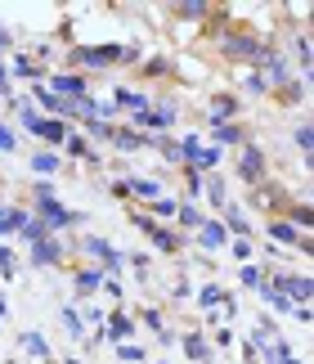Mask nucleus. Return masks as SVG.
Wrapping results in <instances>:
<instances>
[{
	"label": "nucleus",
	"instance_id": "f257e3e1",
	"mask_svg": "<svg viewBox=\"0 0 314 364\" xmlns=\"http://www.w3.org/2000/svg\"><path fill=\"white\" fill-rule=\"evenodd\" d=\"M32 198H36V220H45V230L54 234V230H67V225H77L81 220V212H67V207L54 198V189L45 185V180H40V185H32Z\"/></svg>",
	"mask_w": 314,
	"mask_h": 364
},
{
	"label": "nucleus",
	"instance_id": "f03ea898",
	"mask_svg": "<svg viewBox=\"0 0 314 364\" xmlns=\"http://www.w3.org/2000/svg\"><path fill=\"white\" fill-rule=\"evenodd\" d=\"M265 50L251 32H220V54L224 59H238V63H261L265 59Z\"/></svg>",
	"mask_w": 314,
	"mask_h": 364
},
{
	"label": "nucleus",
	"instance_id": "7ed1b4c3",
	"mask_svg": "<svg viewBox=\"0 0 314 364\" xmlns=\"http://www.w3.org/2000/svg\"><path fill=\"white\" fill-rule=\"evenodd\" d=\"M18 122H23V131L50 139V144H63V139H67V126H63L59 117H40L32 104H18Z\"/></svg>",
	"mask_w": 314,
	"mask_h": 364
},
{
	"label": "nucleus",
	"instance_id": "20e7f679",
	"mask_svg": "<svg viewBox=\"0 0 314 364\" xmlns=\"http://www.w3.org/2000/svg\"><path fill=\"white\" fill-rule=\"evenodd\" d=\"M238 176L247 180V185H265V176H269V166H265V153H261V144H242V153H238Z\"/></svg>",
	"mask_w": 314,
	"mask_h": 364
},
{
	"label": "nucleus",
	"instance_id": "39448f33",
	"mask_svg": "<svg viewBox=\"0 0 314 364\" xmlns=\"http://www.w3.org/2000/svg\"><path fill=\"white\" fill-rule=\"evenodd\" d=\"M265 284L274 288V292H283V297H288L292 306H296V301L305 306V301L314 297V284H310L305 274H274V279H265Z\"/></svg>",
	"mask_w": 314,
	"mask_h": 364
},
{
	"label": "nucleus",
	"instance_id": "423d86ee",
	"mask_svg": "<svg viewBox=\"0 0 314 364\" xmlns=\"http://www.w3.org/2000/svg\"><path fill=\"white\" fill-rule=\"evenodd\" d=\"M72 63H81V68H112V63H121V46H81V50H72Z\"/></svg>",
	"mask_w": 314,
	"mask_h": 364
},
{
	"label": "nucleus",
	"instance_id": "0eeeda50",
	"mask_svg": "<svg viewBox=\"0 0 314 364\" xmlns=\"http://www.w3.org/2000/svg\"><path fill=\"white\" fill-rule=\"evenodd\" d=\"M135 225H139V234H148V239L157 243V252H180V234H170V230H162L153 216H144V212H135L131 216Z\"/></svg>",
	"mask_w": 314,
	"mask_h": 364
},
{
	"label": "nucleus",
	"instance_id": "6e6552de",
	"mask_svg": "<svg viewBox=\"0 0 314 364\" xmlns=\"http://www.w3.org/2000/svg\"><path fill=\"white\" fill-rule=\"evenodd\" d=\"M261 63H265V73H261V77H265V86H269V90H278V86H288V81H292V63L283 59L278 50H265V59H261Z\"/></svg>",
	"mask_w": 314,
	"mask_h": 364
},
{
	"label": "nucleus",
	"instance_id": "1a4fd4ad",
	"mask_svg": "<svg viewBox=\"0 0 314 364\" xmlns=\"http://www.w3.org/2000/svg\"><path fill=\"white\" fill-rule=\"evenodd\" d=\"M50 95H59V100H85L90 86H85L81 73H59V77H50Z\"/></svg>",
	"mask_w": 314,
	"mask_h": 364
},
{
	"label": "nucleus",
	"instance_id": "9d476101",
	"mask_svg": "<svg viewBox=\"0 0 314 364\" xmlns=\"http://www.w3.org/2000/svg\"><path fill=\"white\" fill-rule=\"evenodd\" d=\"M81 247H85V252H90V257H94V261H104V265H99V270H104V274H112V270H121V252H117V247H112L108 239H94V234H90V239H85Z\"/></svg>",
	"mask_w": 314,
	"mask_h": 364
},
{
	"label": "nucleus",
	"instance_id": "9b49d317",
	"mask_svg": "<svg viewBox=\"0 0 314 364\" xmlns=\"http://www.w3.org/2000/svg\"><path fill=\"white\" fill-rule=\"evenodd\" d=\"M234 117H238V100H234V95H211L207 122H211V126H224V122H234Z\"/></svg>",
	"mask_w": 314,
	"mask_h": 364
},
{
	"label": "nucleus",
	"instance_id": "f8f14e48",
	"mask_svg": "<svg viewBox=\"0 0 314 364\" xmlns=\"http://www.w3.org/2000/svg\"><path fill=\"white\" fill-rule=\"evenodd\" d=\"M32 265H63V243L54 239H40V243H32Z\"/></svg>",
	"mask_w": 314,
	"mask_h": 364
},
{
	"label": "nucleus",
	"instance_id": "ddd939ff",
	"mask_svg": "<svg viewBox=\"0 0 314 364\" xmlns=\"http://www.w3.org/2000/svg\"><path fill=\"white\" fill-rule=\"evenodd\" d=\"M108 144H117L121 153H135V149H148V144H157L153 135H144V131H117V126H112V139Z\"/></svg>",
	"mask_w": 314,
	"mask_h": 364
},
{
	"label": "nucleus",
	"instance_id": "4468645a",
	"mask_svg": "<svg viewBox=\"0 0 314 364\" xmlns=\"http://www.w3.org/2000/svg\"><path fill=\"white\" fill-rule=\"evenodd\" d=\"M197 243L216 252V247H224V243H229V230H224L220 220H202V225H197Z\"/></svg>",
	"mask_w": 314,
	"mask_h": 364
},
{
	"label": "nucleus",
	"instance_id": "2eb2a0df",
	"mask_svg": "<svg viewBox=\"0 0 314 364\" xmlns=\"http://www.w3.org/2000/svg\"><path fill=\"white\" fill-rule=\"evenodd\" d=\"M112 104H117V108H131V117H139V113H148V108H153L144 90H126V86L112 95Z\"/></svg>",
	"mask_w": 314,
	"mask_h": 364
},
{
	"label": "nucleus",
	"instance_id": "dca6fc26",
	"mask_svg": "<svg viewBox=\"0 0 314 364\" xmlns=\"http://www.w3.org/2000/svg\"><path fill=\"white\" fill-rule=\"evenodd\" d=\"M189 166H193L197 176H202V171H216V166H220V149L216 144H197V153L189 158Z\"/></svg>",
	"mask_w": 314,
	"mask_h": 364
},
{
	"label": "nucleus",
	"instance_id": "f3484780",
	"mask_svg": "<svg viewBox=\"0 0 314 364\" xmlns=\"http://www.w3.org/2000/svg\"><path fill=\"white\" fill-rule=\"evenodd\" d=\"M283 220H288L292 230H310L314 225V212H310L305 203H288V207H283Z\"/></svg>",
	"mask_w": 314,
	"mask_h": 364
},
{
	"label": "nucleus",
	"instance_id": "a211bd4d",
	"mask_svg": "<svg viewBox=\"0 0 314 364\" xmlns=\"http://www.w3.org/2000/svg\"><path fill=\"white\" fill-rule=\"evenodd\" d=\"M242 139H247V135H242V126L238 122H224V126H211V144H242Z\"/></svg>",
	"mask_w": 314,
	"mask_h": 364
},
{
	"label": "nucleus",
	"instance_id": "6ab92c4d",
	"mask_svg": "<svg viewBox=\"0 0 314 364\" xmlns=\"http://www.w3.org/2000/svg\"><path fill=\"white\" fill-rule=\"evenodd\" d=\"M170 14H175V18L197 23V18H207V14H211V5H207V0H180V5H170Z\"/></svg>",
	"mask_w": 314,
	"mask_h": 364
},
{
	"label": "nucleus",
	"instance_id": "aec40b11",
	"mask_svg": "<svg viewBox=\"0 0 314 364\" xmlns=\"http://www.w3.org/2000/svg\"><path fill=\"white\" fill-rule=\"evenodd\" d=\"M126 185H131V198H144V203L162 198V185H157V180H148V176H135V180H126Z\"/></svg>",
	"mask_w": 314,
	"mask_h": 364
},
{
	"label": "nucleus",
	"instance_id": "412c9836",
	"mask_svg": "<svg viewBox=\"0 0 314 364\" xmlns=\"http://www.w3.org/2000/svg\"><path fill=\"white\" fill-rule=\"evenodd\" d=\"M131 333H135V324H131V319H126L121 311H117V315H108V328H104V338H108V342H126Z\"/></svg>",
	"mask_w": 314,
	"mask_h": 364
},
{
	"label": "nucleus",
	"instance_id": "4be33fe9",
	"mask_svg": "<svg viewBox=\"0 0 314 364\" xmlns=\"http://www.w3.org/2000/svg\"><path fill=\"white\" fill-rule=\"evenodd\" d=\"M269 239H274V243H283V247H288V243H301V230H292L288 225V220H269Z\"/></svg>",
	"mask_w": 314,
	"mask_h": 364
},
{
	"label": "nucleus",
	"instance_id": "5701e85b",
	"mask_svg": "<svg viewBox=\"0 0 314 364\" xmlns=\"http://www.w3.org/2000/svg\"><path fill=\"white\" fill-rule=\"evenodd\" d=\"M63 149L72 153V158H85V162H99V158H94V149H90V139H85V135H72V131H67V139H63Z\"/></svg>",
	"mask_w": 314,
	"mask_h": 364
},
{
	"label": "nucleus",
	"instance_id": "b1692460",
	"mask_svg": "<svg viewBox=\"0 0 314 364\" xmlns=\"http://www.w3.org/2000/svg\"><path fill=\"white\" fill-rule=\"evenodd\" d=\"M184 355L197 360V364H207V360H211V346L202 342V333H189V338H184Z\"/></svg>",
	"mask_w": 314,
	"mask_h": 364
},
{
	"label": "nucleus",
	"instance_id": "393cba45",
	"mask_svg": "<svg viewBox=\"0 0 314 364\" xmlns=\"http://www.w3.org/2000/svg\"><path fill=\"white\" fill-rule=\"evenodd\" d=\"M220 225L229 230L234 239H247V216H242V212H234V207H224V220H220Z\"/></svg>",
	"mask_w": 314,
	"mask_h": 364
},
{
	"label": "nucleus",
	"instance_id": "a878e982",
	"mask_svg": "<svg viewBox=\"0 0 314 364\" xmlns=\"http://www.w3.org/2000/svg\"><path fill=\"white\" fill-rule=\"evenodd\" d=\"M23 351L36 355V360H50V342L40 338V333H23Z\"/></svg>",
	"mask_w": 314,
	"mask_h": 364
},
{
	"label": "nucleus",
	"instance_id": "bb28decb",
	"mask_svg": "<svg viewBox=\"0 0 314 364\" xmlns=\"http://www.w3.org/2000/svg\"><path fill=\"white\" fill-rule=\"evenodd\" d=\"M59 158H54V153H32V171L36 176H54V171H59Z\"/></svg>",
	"mask_w": 314,
	"mask_h": 364
},
{
	"label": "nucleus",
	"instance_id": "cd10ccee",
	"mask_svg": "<svg viewBox=\"0 0 314 364\" xmlns=\"http://www.w3.org/2000/svg\"><path fill=\"white\" fill-rule=\"evenodd\" d=\"M278 100H283V104H301V100H305V77H301V81H288V86H278Z\"/></svg>",
	"mask_w": 314,
	"mask_h": 364
},
{
	"label": "nucleus",
	"instance_id": "c85d7f7f",
	"mask_svg": "<svg viewBox=\"0 0 314 364\" xmlns=\"http://www.w3.org/2000/svg\"><path fill=\"white\" fill-rule=\"evenodd\" d=\"M18 234H23V239H27V243H40V239H50V230H45V220H36V216H32V220H27V225H23Z\"/></svg>",
	"mask_w": 314,
	"mask_h": 364
},
{
	"label": "nucleus",
	"instance_id": "c756f323",
	"mask_svg": "<svg viewBox=\"0 0 314 364\" xmlns=\"http://www.w3.org/2000/svg\"><path fill=\"white\" fill-rule=\"evenodd\" d=\"M238 279H242V288H261L265 284V270H261V265H242V270H238Z\"/></svg>",
	"mask_w": 314,
	"mask_h": 364
},
{
	"label": "nucleus",
	"instance_id": "7c9ffc66",
	"mask_svg": "<svg viewBox=\"0 0 314 364\" xmlns=\"http://www.w3.org/2000/svg\"><path fill=\"white\" fill-rule=\"evenodd\" d=\"M175 220H180V225H189V230H197V225H202V212H197V207H189V203H184V207H175Z\"/></svg>",
	"mask_w": 314,
	"mask_h": 364
},
{
	"label": "nucleus",
	"instance_id": "2f4dec72",
	"mask_svg": "<svg viewBox=\"0 0 314 364\" xmlns=\"http://www.w3.org/2000/svg\"><path fill=\"white\" fill-rule=\"evenodd\" d=\"M261 297H265L269 306H274V311H283V315H288V311H296V306H292L288 297H283V292H274V288H269V284H261Z\"/></svg>",
	"mask_w": 314,
	"mask_h": 364
},
{
	"label": "nucleus",
	"instance_id": "473e14b6",
	"mask_svg": "<svg viewBox=\"0 0 314 364\" xmlns=\"http://www.w3.org/2000/svg\"><path fill=\"white\" fill-rule=\"evenodd\" d=\"M99 284H104V270H77V288L81 292H94Z\"/></svg>",
	"mask_w": 314,
	"mask_h": 364
},
{
	"label": "nucleus",
	"instance_id": "72a5a7b5",
	"mask_svg": "<svg viewBox=\"0 0 314 364\" xmlns=\"http://www.w3.org/2000/svg\"><path fill=\"white\" fill-rule=\"evenodd\" d=\"M59 319H63V328L72 333V338H81V333H85V324H81V315L72 311V306H63V311H59Z\"/></svg>",
	"mask_w": 314,
	"mask_h": 364
},
{
	"label": "nucleus",
	"instance_id": "f704fd0d",
	"mask_svg": "<svg viewBox=\"0 0 314 364\" xmlns=\"http://www.w3.org/2000/svg\"><path fill=\"white\" fill-rule=\"evenodd\" d=\"M117 355L126 364H144V346H135V342H117Z\"/></svg>",
	"mask_w": 314,
	"mask_h": 364
},
{
	"label": "nucleus",
	"instance_id": "c9c22d12",
	"mask_svg": "<svg viewBox=\"0 0 314 364\" xmlns=\"http://www.w3.org/2000/svg\"><path fill=\"white\" fill-rule=\"evenodd\" d=\"M220 301H224V292L216 284H207L202 292H197V306H207V311H211V306H220Z\"/></svg>",
	"mask_w": 314,
	"mask_h": 364
},
{
	"label": "nucleus",
	"instance_id": "e433bc0d",
	"mask_svg": "<svg viewBox=\"0 0 314 364\" xmlns=\"http://www.w3.org/2000/svg\"><path fill=\"white\" fill-rule=\"evenodd\" d=\"M296 149H301L305 158H310V149H314V131H310V122H301V126H296Z\"/></svg>",
	"mask_w": 314,
	"mask_h": 364
},
{
	"label": "nucleus",
	"instance_id": "4c0bfd02",
	"mask_svg": "<svg viewBox=\"0 0 314 364\" xmlns=\"http://www.w3.org/2000/svg\"><path fill=\"white\" fill-rule=\"evenodd\" d=\"M13 77H32V81H36V77H40V68H36L32 59H13Z\"/></svg>",
	"mask_w": 314,
	"mask_h": 364
},
{
	"label": "nucleus",
	"instance_id": "58836bf2",
	"mask_svg": "<svg viewBox=\"0 0 314 364\" xmlns=\"http://www.w3.org/2000/svg\"><path fill=\"white\" fill-rule=\"evenodd\" d=\"M175 207H180L175 198H153V212L157 216H170V220H175Z\"/></svg>",
	"mask_w": 314,
	"mask_h": 364
},
{
	"label": "nucleus",
	"instance_id": "ea45409f",
	"mask_svg": "<svg viewBox=\"0 0 314 364\" xmlns=\"http://www.w3.org/2000/svg\"><path fill=\"white\" fill-rule=\"evenodd\" d=\"M85 131L94 139H112V122H85Z\"/></svg>",
	"mask_w": 314,
	"mask_h": 364
},
{
	"label": "nucleus",
	"instance_id": "a19ab883",
	"mask_svg": "<svg viewBox=\"0 0 314 364\" xmlns=\"http://www.w3.org/2000/svg\"><path fill=\"white\" fill-rule=\"evenodd\" d=\"M166 73H170L166 59H148V63H144V77H166Z\"/></svg>",
	"mask_w": 314,
	"mask_h": 364
},
{
	"label": "nucleus",
	"instance_id": "79ce46f5",
	"mask_svg": "<svg viewBox=\"0 0 314 364\" xmlns=\"http://www.w3.org/2000/svg\"><path fill=\"white\" fill-rule=\"evenodd\" d=\"M13 270H18V265H13V252H9V247H0V274L13 279Z\"/></svg>",
	"mask_w": 314,
	"mask_h": 364
},
{
	"label": "nucleus",
	"instance_id": "37998d69",
	"mask_svg": "<svg viewBox=\"0 0 314 364\" xmlns=\"http://www.w3.org/2000/svg\"><path fill=\"white\" fill-rule=\"evenodd\" d=\"M247 90H251V95H269V86H265L261 73H247Z\"/></svg>",
	"mask_w": 314,
	"mask_h": 364
},
{
	"label": "nucleus",
	"instance_id": "c03bdc74",
	"mask_svg": "<svg viewBox=\"0 0 314 364\" xmlns=\"http://www.w3.org/2000/svg\"><path fill=\"white\" fill-rule=\"evenodd\" d=\"M296 59H301V68H310V36H296Z\"/></svg>",
	"mask_w": 314,
	"mask_h": 364
},
{
	"label": "nucleus",
	"instance_id": "a18cd8bd",
	"mask_svg": "<svg viewBox=\"0 0 314 364\" xmlns=\"http://www.w3.org/2000/svg\"><path fill=\"white\" fill-rule=\"evenodd\" d=\"M234 257L247 265V261H251V243H247V239H234Z\"/></svg>",
	"mask_w": 314,
	"mask_h": 364
},
{
	"label": "nucleus",
	"instance_id": "49530a36",
	"mask_svg": "<svg viewBox=\"0 0 314 364\" xmlns=\"http://www.w3.org/2000/svg\"><path fill=\"white\" fill-rule=\"evenodd\" d=\"M184 180H189V193H193V198H197V193H202V176H197L193 166H189V171H184Z\"/></svg>",
	"mask_w": 314,
	"mask_h": 364
},
{
	"label": "nucleus",
	"instance_id": "de8ad7c7",
	"mask_svg": "<svg viewBox=\"0 0 314 364\" xmlns=\"http://www.w3.org/2000/svg\"><path fill=\"white\" fill-rule=\"evenodd\" d=\"M99 288H104L108 297H121V284H117V279H112V274H104V284H99Z\"/></svg>",
	"mask_w": 314,
	"mask_h": 364
},
{
	"label": "nucleus",
	"instance_id": "09e8293b",
	"mask_svg": "<svg viewBox=\"0 0 314 364\" xmlns=\"http://www.w3.org/2000/svg\"><path fill=\"white\" fill-rule=\"evenodd\" d=\"M0 153H13V131L9 126H0Z\"/></svg>",
	"mask_w": 314,
	"mask_h": 364
},
{
	"label": "nucleus",
	"instance_id": "8fccbe9b",
	"mask_svg": "<svg viewBox=\"0 0 314 364\" xmlns=\"http://www.w3.org/2000/svg\"><path fill=\"white\" fill-rule=\"evenodd\" d=\"M144 324L157 328V333H166V324H162V315H157V311H144Z\"/></svg>",
	"mask_w": 314,
	"mask_h": 364
},
{
	"label": "nucleus",
	"instance_id": "3c124183",
	"mask_svg": "<svg viewBox=\"0 0 314 364\" xmlns=\"http://www.w3.org/2000/svg\"><path fill=\"white\" fill-rule=\"evenodd\" d=\"M5 90H9V68L0 63V95H5Z\"/></svg>",
	"mask_w": 314,
	"mask_h": 364
},
{
	"label": "nucleus",
	"instance_id": "603ef678",
	"mask_svg": "<svg viewBox=\"0 0 314 364\" xmlns=\"http://www.w3.org/2000/svg\"><path fill=\"white\" fill-rule=\"evenodd\" d=\"M13 46V36H9V27H0V50H9Z\"/></svg>",
	"mask_w": 314,
	"mask_h": 364
},
{
	"label": "nucleus",
	"instance_id": "864d4df0",
	"mask_svg": "<svg viewBox=\"0 0 314 364\" xmlns=\"http://www.w3.org/2000/svg\"><path fill=\"white\" fill-rule=\"evenodd\" d=\"M0 319H5V297H0Z\"/></svg>",
	"mask_w": 314,
	"mask_h": 364
}]
</instances>
